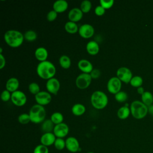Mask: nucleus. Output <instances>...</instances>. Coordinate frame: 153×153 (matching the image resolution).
<instances>
[{"mask_svg": "<svg viewBox=\"0 0 153 153\" xmlns=\"http://www.w3.org/2000/svg\"><path fill=\"white\" fill-rule=\"evenodd\" d=\"M36 71L41 78L47 80L53 78L56 72L54 65L48 60L39 62L37 65Z\"/></svg>", "mask_w": 153, "mask_h": 153, "instance_id": "obj_1", "label": "nucleus"}, {"mask_svg": "<svg viewBox=\"0 0 153 153\" xmlns=\"http://www.w3.org/2000/svg\"><path fill=\"white\" fill-rule=\"evenodd\" d=\"M4 38L6 44L13 48L20 47L25 39L24 35L21 32L14 29L7 30L4 34Z\"/></svg>", "mask_w": 153, "mask_h": 153, "instance_id": "obj_2", "label": "nucleus"}, {"mask_svg": "<svg viewBox=\"0 0 153 153\" xmlns=\"http://www.w3.org/2000/svg\"><path fill=\"white\" fill-rule=\"evenodd\" d=\"M91 105L97 109L105 108L108 103V97L102 91L97 90L94 91L90 97Z\"/></svg>", "mask_w": 153, "mask_h": 153, "instance_id": "obj_3", "label": "nucleus"}, {"mask_svg": "<svg viewBox=\"0 0 153 153\" xmlns=\"http://www.w3.org/2000/svg\"><path fill=\"white\" fill-rule=\"evenodd\" d=\"M29 114L32 123L39 124L42 123L45 120L46 111L44 106L36 103L30 108Z\"/></svg>", "mask_w": 153, "mask_h": 153, "instance_id": "obj_4", "label": "nucleus"}, {"mask_svg": "<svg viewBox=\"0 0 153 153\" xmlns=\"http://www.w3.org/2000/svg\"><path fill=\"white\" fill-rule=\"evenodd\" d=\"M130 109L132 116L137 120L143 118L148 112V106L139 100H134L132 102Z\"/></svg>", "mask_w": 153, "mask_h": 153, "instance_id": "obj_5", "label": "nucleus"}, {"mask_svg": "<svg viewBox=\"0 0 153 153\" xmlns=\"http://www.w3.org/2000/svg\"><path fill=\"white\" fill-rule=\"evenodd\" d=\"M91 80L92 78L90 74L81 73L76 77L75 84L76 86L79 89H85L90 86Z\"/></svg>", "mask_w": 153, "mask_h": 153, "instance_id": "obj_6", "label": "nucleus"}, {"mask_svg": "<svg viewBox=\"0 0 153 153\" xmlns=\"http://www.w3.org/2000/svg\"><path fill=\"white\" fill-rule=\"evenodd\" d=\"M122 82L117 76H112L110 78L107 82L108 91L113 94H115L121 91Z\"/></svg>", "mask_w": 153, "mask_h": 153, "instance_id": "obj_7", "label": "nucleus"}, {"mask_svg": "<svg viewBox=\"0 0 153 153\" xmlns=\"http://www.w3.org/2000/svg\"><path fill=\"white\" fill-rule=\"evenodd\" d=\"M11 100L14 105L21 107L26 104L27 97L24 92L18 90L11 93Z\"/></svg>", "mask_w": 153, "mask_h": 153, "instance_id": "obj_8", "label": "nucleus"}, {"mask_svg": "<svg viewBox=\"0 0 153 153\" xmlns=\"http://www.w3.org/2000/svg\"><path fill=\"white\" fill-rule=\"evenodd\" d=\"M117 76L121 80V82L128 84L130 83L132 77V72L131 70L124 66L119 68L117 71Z\"/></svg>", "mask_w": 153, "mask_h": 153, "instance_id": "obj_9", "label": "nucleus"}, {"mask_svg": "<svg viewBox=\"0 0 153 153\" xmlns=\"http://www.w3.org/2000/svg\"><path fill=\"white\" fill-rule=\"evenodd\" d=\"M35 99L37 104L44 106L51 102L52 96L47 91H41L35 96Z\"/></svg>", "mask_w": 153, "mask_h": 153, "instance_id": "obj_10", "label": "nucleus"}, {"mask_svg": "<svg viewBox=\"0 0 153 153\" xmlns=\"http://www.w3.org/2000/svg\"><path fill=\"white\" fill-rule=\"evenodd\" d=\"M78 33L82 38L88 39L94 35V29L90 24L84 23L79 27Z\"/></svg>", "mask_w": 153, "mask_h": 153, "instance_id": "obj_11", "label": "nucleus"}, {"mask_svg": "<svg viewBox=\"0 0 153 153\" xmlns=\"http://www.w3.org/2000/svg\"><path fill=\"white\" fill-rule=\"evenodd\" d=\"M45 87L48 93L52 94H56L59 91L60 84L57 78L53 77L47 81Z\"/></svg>", "mask_w": 153, "mask_h": 153, "instance_id": "obj_12", "label": "nucleus"}, {"mask_svg": "<svg viewBox=\"0 0 153 153\" xmlns=\"http://www.w3.org/2000/svg\"><path fill=\"white\" fill-rule=\"evenodd\" d=\"M69 131V128L68 126L65 123H62L55 125L53 132L56 137L63 138L68 134Z\"/></svg>", "mask_w": 153, "mask_h": 153, "instance_id": "obj_13", "label": "nucleus"}, {"mask_svg": "<svg viewBox=\"0 0 153 153\" xmlns=\"http://www.w3.org/2000/svg\"><path fill=\"white\" fill-rule=\"evenodd\" d=\"M66 148L71 152L75 153L80 151L81 148L79 146V143L76 138L73 136L68 137L66 139Z\"/></svg>", "mask_w": 153, "mask_h": 153, "instance_id": "obj_14", "label": "nucleus"}, {"mask_svg": "<svg viewBox=\"0 0 153 153\" xmlns=\"http://www.w3.org/2000/svg\"><path fill=\"white\" fill-rule=\"evenodd\" d=\"M83 17V13L80 8H73L68 13V19L69 21L73 22H79Z\"/></svg>", "mask_w": 153, "mask_h": 153, "instance_id": "obj_15", "label": "nucleus"}, {"mask_svg": "<svg viewBox=\"0 0 153 153\" xmlns=\"http://www.w3.org/2000/svg\"><path fill=\"white\" fill-rule=\"evenodd\" d=\"M56 138L57 137H56L53 132L43 133L40 138L41 144L48 147L49 146L54 145Z\"/></svg>", "mask_w": 153, "mask_h": 153, "instance_id": "obj_16", "label": "nucleus"}, {"mask_svg": "<svg viewBox=\"0 0 153 153\" xmlns=\"http://www.w3.org/2000/svg\"><path fill=\"white\" fill-rule=\"evenodd\" d=\"M78 67L82 73L90 74L93 69L92 63L87 59H81L78 62Z\"/></svg>", "mask_w": 153, "mask_h": 153, "instance_id": "obj_17", "label": "nucleus"}, {"mask_svg": "<svg viewBox=\"0 0 153 153\" xmlns=\"http://www.w3.org/2000/svg\"><path fill=\"white\" fill-rule=\"evenodd\" d=\"M19 81L17 78L15 77H11L6 82L5 87L6 90H8L11 93L18 90L19 87Z\"/></svg>", "mask_w": 153, "mask_h": 153, "instance_id": "obj_18", "label": "nucleus"}, {"mask_svg": "<svg viewBox=\"0 0 153 153\" xmlns=\"http://www.w3.org/2000/svg\"><path fill=\"white\" fill-rule=\"evenodd\" d=\"M34 54L35 58L40 62L47 60V59L48 56V53L47 50L43 47H38L35 50Z\"/></svg>", "mask_w": 153, "mask_h": 153, "instance_id": "obj_19", "label": "nucleus"}, {"mask_svg": "<svg viewBox=\"0 0 153 153\" xmlns=\"http://www.w3.org/2000/svg\"><path fill=\"white\" fill-rule=\"evenodd\" d=\"M68 8V2L65 0H57L53 5V8L57 13L65 11Z\"/></svg>", "mask_w": 153, "mask_h": 153, "instance_id": "obj_20", "label": "nucleus"}, {"mask_svg": "<svg viewBox=\"0 0 153 153\" xmlns=\"http://www.w3.org/2000/svg\"><path fill=\"white\" fill-rule=\"evenodd\" d=\"M99 45L98 43L95 41H90L86 45V50L87 53L91 56L96 55L99 53Z\"/></svg>", "mask_w": 153, "mask_h": 153, "instance_id": "obj_21", "label": "nucleus"}, {"mask_svg": "<svg viewBox=\"0 0 153 153\" xmlns=\"http://www.w3.org/2000/svg\"><path fill=\"white\" fill-rule=\"evenodd\" d=\"M54 124L51 121L50 119L45 120L41 124V130L45 133H51L53 131L54 128Z\"/></svg>", "mask_w": 153, "mask_h": 153, "instance_id": "obj_22", "label": "nucleus"}, {"mask_svg": "<svg viewBox=\"0 0 153 153\" xmlns=\"http://www.w3.org/2000/svg\"><path fill=\"white\" fill-rule=\"evenodd\" d=\"M85 111V106L81 103H75L72 106L71 108L72 114L75 116H81L83 115Z\"/></svg>", "mask_w": 153, "mask_h": 153, "instance_id": "obj_23", "label": "nucleus"}, {"mask_svg": "<svg viewBox=\"0 0 153 153\" xmlns=\"http://www.w3.org/2000/svg\"><path fill=\"white\" fill-rule=\"evenodd\" d=\"M130 109L128 106H123L117 111V116L121 120H125L128 117L130 114Z\"/></svg>", "mask_w": 153, "mask_h": 153, "instance_id": "obj_24", "label": "nucleus"}, {"mask_svg": "<svg viewBox=\"0 0 153 153\" xmlns=\"http://www.w3.org/2000/svg\"><path fill=\"white\" fill-rule=\"evenodd\" d=\"M65 29L68 33L74 34L78 32L79 27L76 23L71 21H68L65 25Z\"/></svg>", "mask_w": 153, "mask_h": 153, "instance_id": "obj_25", "label": "nucleus"}, {"mask_svg": "<svg viewBox=\"0 0 153 153\" xmlns=\"http://www.w3.org/2000/svg\"><path fill=\"white\" fill-rule=\"evenodd\" d=\"M142 102L147 106L152 105L153 103V95L151 93L145 91L143 94L141 95Z\"/></svg>", "mask_w": 153, "mask_h": 153, "instance_id": "obj_26", "label": "nucleus"}, {"mask_svg": "<svg viewBox=\"0 0 153 153\" xmlns=\"http://www.w3.org/2000/svg\"><path fill=\"white\" fill-rule=\"evenodd\" d=\"M59 64L62 68L69 69L71 66V60L69 56L62 55L59 58Z\"/></svg>", "mask_w": 153, "mask_h": 153, "instance_id": "obj_27", "label": "nucleus"}, {"mask_svg": "<svg viewBox=\"0 0 153 153\" xmlns=\"http://www.w3.org/2000/svg\"><path fill=\"white\" fill-rule=\"evenodd\" d=\"M63 115L62 113L59 112H55L53 113L50 117V120L54 124V125H57L63 123Z\"/></svg>", "mask_w": 153, "mask_h": 153, "instance_id": "obj_28", "label": "nucleus"}, {"mask_svg": "<svg viewBox=\"0 0 153 153\" xmlns=\"http://www.w3.org/2000/svg\"><path fill=\"white\" fill-rule=\"evenodd\" d=\"M92 7V4L89 0H84L80 4V9L83 13H88Z\"/></svg>", "mask_w": 153, "mask_h": 153, "instance_id": "obj_29", "label": "nucleus"}, {"mask_svg": "<svg viewBox=\"0 0 153 153\" xmlns=\"http://www.w3.org/2000/svg\"><path fill=\"white\" fill-rule=\"evenodd\" d=\"M24 38L25 40L32 42L37 38V33L33 30H29L24 33Z\"/></svg>", "mask_w": 153, "mask_h": 153, "instance_id": "obj_30", "label": "nucleus"}, {"mask_svg": "<svg viewBox=\"0 0 153 153\" xmlns=\"http://www.w3.org/2000/svg\"><path fill=\"white\" fill-rule=\"evenodd\" d=\"M130 84L132 87L138 88L142 86L143 84V79L140 76H133L130 82Z\"/></svg>", "mask_w": 153, "mask_h": 153, "instance_id": "obj_31", "label": "nucleus"}, {"mask_svg": "<svg viewBox=\"0 0 153 153\" xmlns=\"http://www.w3.org/2000/svg\"><path fill=\"white\" fill-rule=\"evenodd\" d=\"M114 97H115V99L118 102L123 103L127 100L128 98V95L125 91H120L115 94Z\"/></svg>", "mask_w": 153, "mask_h": 153, "instance_id": "obj_32", "label": "nucleus"}, {"mask_svg": "<svg viewBox=\"0 0 153 153\" xmlns=\"http://www.w3.org/2000/svg\"><path fill=\"white\" fill-rule=\"evenodd\" d=\"M28 90L29 91V92L32 94H34L35 96L36 94H37L39 92H40V87L39 85V84L36 82H31L28 85Z\"/></svg>", "mask_w": 153, "mask_h": 153, "instance_id": "obj_33", "label": "nucleus"}, {"mask_svg": "<svg viewBox=\"0 0 153 153\" xmlns=\"http://www.w3.org/2000/svg\"><path fill=\"white\" fill-rule=\"evenodd\" d=\"M54 146L56 149L61 151L66 148V141L63 138L57 137L54 142Z\"/></svg>", "mask_w": 153, "mask_h": 153, "instance_id": "obj_34", "label": "nucleus"}, {"mask_svg": "<svg viewBox=\"0 0 153 153\" xmlns=\"http://www.w3.org/2000/svg\"><path fill=\"white\" fill-rule=\"evenodd\" d=\"M18 121L22 124H27L30 121V118L29 114L23 113L18 117Z\"/></svg>", "mask_w": 153, "mask_h": 153, "instance_id": "obj_35", "label": "nucleus"}, {"mask_svg": "<svg viewBox=\"0 0 153 153\" xmlns=\"http://www.w3.org/2000/svg\"><path fill=\"white\" fill-rule=\"evenodd\" d=\"M33 153H49V150L47 146L40 144L34 148Z\"/></svg>", "mask_w": 153, "mask_h": 153, "instance_id": "obj_36", "label": "nucleus"}, {"mask_svg": "<svg viewBox=\"0 0 153 153\" xmlns=\"http://www.w3.org/2000/svg\"><path fill=\"white\" fill-rule=\"evenodd\" d=\"M99 3L100 5L106 10L111 8L113 6L114 1V0H100Z\"/></svg>", "mask_w": 153, "mask_h": 153, "instance_id": "obj_37", "label": "nucleus"}, {"mask_svg": "<svg viewBox=\"0 0 153 153\" xmlns=\"http://www.w3.org/2000/svg\"><path fill=\"white\" fill-rule=\"evenodd\" d=\"M1 98L3 102H8V100H11V93L5 89L2 91L1 94Z\"/></svg>", "mask_w": 153, "mask_h": 153, "instance_id": "obj_38", "label": "nucleus"}, {"mask_svg": "<svg viewBox=\"0 0 153 153\" xmlns=\"http://www.w3.org/2000/svg\"><path fill=\"white\" fill-rule=\"evenodd\" d=\"M57 13L54 10L50 11L47 14V19L49 22L54 21L57 17Z\"/></svg>", "mask_w": 153, "mask_h": 153, "instance_id": "obj_39", "label": "nucleus"}, {"mask_svg": "<svg viewBox=\"0 0 153 153\" xmlns=\"http://www.w3.org/2000/svg\"><path fill=\"white\" fill-rule=\"evenodd\" d=\"M94 13L97 16H102L105 13V9L100 5H97L94 9Z\"/></svg>", "mask_w": 153, "mask_h": 153, "instance_id": "obj_40", "label": "nucleus"}, {"mask_svg": "<svg viewBox=\"0 0 153 153\" xmlns=\"http://www.w3.org/2000/svg\"><path fill=\"white\" fill-rule=\"evenodd\" d=\"M92 79H97L100 77L101 75V72L98 69H93L90 74Z\"/></svg>", "mask_w": 153, "mask_h": 153, "instance_id": "obj_41", "label": "nucleus"}, {"mask_svg": "<svg viewBox=\"0 0 153 153\" xmlns=\"http://www.w3.org/2000/svg\"><path fill=\"white\" fill-rule=\"evenodd\" d=\"M0 69H2L5 66L6 64V60L5 57L2 54H0Z\"/></svg>", "mask_w": 153, "mask_h": 153, "instance_id": "obj_42", "label": "nucleus"}, {"mask_svg": "<svg viewBox=\"0 0 153 153\" xmlns=\"http://www.w3.org/2000/svg\"><path fill=\"white\" fill-rule=\"evenodd\" d=\"M137 93H138L139 94H141V95L143 94V93L145 91L144 90V88H143L142 86L138 87L137 89Z\"/></svg>", "mask_w": 153, "mask_h": 153, "instance_id": "obj_43", "label": "nucleus"}, {"mask_svg": "<svg viewBox=\"0 0 153 153\" xmlns=\"http://www.w3.org/2000/svg\"><path fill=\"white\" fill-rule=\"evenodd\" d=\"M148 113H149L151 115L153 116V105H151L148 106Z\"/></svg>", "mask_w": 153, "mask_h": 153, "instance_id": "obj_44", "label": "nucleus"}, {"mask_svg": "<svg viewBox=\"0 0 153 153\" xmlns=\"http://www.w3.org/2000/svg\"><path fill=\"white\" fill-rule=\"evenodd\" d=\"M0 54H2V48H0Z\"/></svg>", "mask_w": 153, "mask_h": 153, "instance_id": "obj_45", "label": "nucleus"}, {"mask_svg": "<svg viewBox=\"0 0 153 153\" xmlns=\"http://www.w3.org/2000/svg\"><path fill=\"white\" fill-rule=\"evenodd\" d=\"M87 153H94V152H88Z\"/></svg>", "mask_w": 153, "mask_h": 153, "instance_id": "obj_46", "label": "nucleus"}]
</instances>
